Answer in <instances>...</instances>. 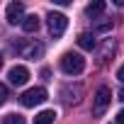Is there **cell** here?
Listing matches in <instances>:
<instances>
[{"mask_svg": "<svg viewBox=\"0 0 124 124\" xmlns=\"http://www.w3.org/2000/svg\"><path fill=\"white\" fill-rule=\"evenodd\" d=\"M5 100H8V88H5L3 83H0V107L5 105Z\"/></svg>", "mask_w": 124, "mask_h": 124, "instance_id": "2e32d148", "label": "cell"}, {"mask_svg": "<svg viewBox=\"0 0 124 124\" xmlns=\"http://www.w3.org/2000/svg\"><path fill=\"white\" fill-rule=\"evenodd\" d=\"M3 124H24V117L22 114H8L3 119Z\"/></svg>", "mask_w": 124, "mask_h": 124, "instance_id": "9a60e30c", "label": "cell"}, {"mask_svg": "<svg viewBox=\"0 0 124 124\" xmlns=\"http://www.w3.org/2000/svg\"><path fill=\"white\" fill-rule=\"evenodd\" d=\"M109 102H112V90H109L107 85L97 88V93H95V102H93V114H95V117H102L105 109L109 107Z\"/></svg>", "mask_w": 124, "mask_h": 124, "instance_id": "3957f363", "label": "cell"}, {"mask_svg": "<svg viewBox=\"0 0 124 124\" xmlns=\"http://www.w3.org/2000/svg\"><path fill=\"white\" fill-rule=\"evenodd\" d=\"M12 51L24 56V58H41L44 44H39V41H12Z\"/></svg>", "mask_w": 124, "mask_h": 124, "instance_id": "7a4b0ae2", "label": "cell"}, {"mask_svg": "<svg viewBox=\"0 0 124 124\" xmlns=\"http://www.w3.org/2000/svg\"><path fill=\"white\" fill-rule=\"evenodd\" d=\"M61 68H63V73H68V76H78V73H83V68H85V58H83L80 54L68 51V54L61 56Z\"/></svg>", "mask_w": 124, "mask_h": 124, "instance_id": "6da1fadb", "label": "cell"}, {"mask_svg": "<svg viewBox=\"0 0 124 124\" xmlns=\"http://www.w3.org/2000/svg\"><path fill=\"white\" fill-rule=\"evenodd\" d=\"M46 22H49V32H51V37H61L66 32V27H68V17L66 15H61V12H49L46 15Z\"/></svg>", "mask_w": 124, "mask_h": 124, "instance_id": "277c9868", "label": "cell"}, {"mask_svg": "<svg viewBox=\"0 0 124 124\" xmlns=\"http://www.w3.org/2000/svg\"><path fill=\"white\" fill-rule=\"evenodd\" d=\"M117 78H119V83H124V66L117 71Z\"/></svg>", "mask_w": 124, "mask_h": 124, "instance_id": "ac0fdd59", "label": "cell"}, {"mask_svg": "<svg viewBox=\"0 0 124 124\" xmlns=\"http://www.w3.org/2000/svg\"><path fill=\"white\" fill-rule=\"evenodd\" d=\"M27 78H29V71H27L24 66H12L10 73H8V80H10L12 85H24Z\"/></svg>", "mask_w": 124, "mask_h": 124, "instance_id": "52a82bcc", "label": "cell"}, {"mask_svg": "<svg viewBox=\"0 0 124 124\" xmlns=\"http://www.w3.org/2000/svg\"><path fill=\"white\" fill-rule=\"evenodd\" d=\"M5 20L10 24H22V20H24V5L22 3H10L8 10H5Z\"/></svg>", "mask_w": 124, "mask_h": 124, "instance_id": "8992f818", "label": "cell"}, {"mask_svg": "<svg viewBox=\"0 0 124 124\" xmlns=\"http://www.w3.org/2000/svg\"><path fill=\"white\" fill-rule=\"evenodd\" d=\"M119 100H122V102H124V88H122V90H119Z\"/></svg>", "mask_w": 124, "mask_h": 124, "instance_id": "d6986e66", "label": "cell"}, {"mask_svg": "<svg viewBox=\"0 0 124 124\" xmlns=\"http://www.w3.org/2000/svg\"><path fill=\"white\" fill-rule=\"evenodd\" d=\"M109 54H114V41H112V39L105 41V49H102V54H100V61H102V63L109 58Z\"/></svg>", "mask_w": 124, "mask_h": 124, "instance_id": "4fadbf2b", "label": "cell"}, {"mask_svg": "<svg viewBox=\"0 0 124 124\" xmlns=\"http://www.w3.org/2000/svg\"><path fill=\"white\" fill-rule=\"evenodd\" d=\"M22 29H24L27 34H34V32L39 29V17H37V15H27V17L22 20Z\"/></svg>", "mask_w": 124, "mask_h": 124, "instance_id": "8fae6325", "label": "cell"}, {"mask_svg": "<svg viewBox=\"0 0 124 124\" xmlns=\"http://www.w3.org/2000/svg\"><path fill=\"white\" fill-rule=\"evenodd\" d=\"M61 95H63V102L66 105H73V102H78L80 100V95H83V85H76V88H63V93H61Z\"/></svg>", "mask_w": 124, "mask_h": 124, "instance_id": "ba28073f", "label": "cell"}, {"mask_svg": "<svg viewBox=\"0 0 124 124\" xmlns=\"http://www.w3.org/2000/svg\"><path fill=\"white\" fill-rule=\"evenodd\" d=\"M44 100H46V90L44 88H29V90H24L20 95L22 107H34V105H41Z\"/></svg>", "mask_w": 124, "mask_h": 124, "instance_id": "5b68a950", "label": "cell"}, {"mask_svg": "<svg viewBox=\"0 0 124 124\" xmlns=\"http://www.w3.org/2000/svg\"><path fill=\"white\" fill-rule=\"evenodd\" d=\"M78 46L85 49V51H93V49L97 46V41H95V37H93L90 32H83V34L78 37Z\"/></svg>", "mask_w": 124, "mask_h": 124, "instance_id": "9c48e42d", "label": "cell"}, {"mask_svg": "<svg viewBox=\"0 0 124 124\" xmlns=\"http://www.w3.org/2000/svg\"><path fill=\"white\" fill-rule=\"evenodd\" d=\"M0 68H3V54H0Z\"/></svg>", "mask_w": 124, "mask_h": 124, "instance_id": "ffe728a7", "label": "cell"}, {"mask_svg": "<svg viewBox=\"0 0 124 124\" xmlns=\"http://www.w3.org/2000/svg\"><path fill=\"white\" fill-rule=\"evenodd\" d=\"M112 29V20H97L95 22V32H109Z\"/></svg>", "mask_w": 124, "mask_h": 124, "instance_id": "5bb4252c", "label": "cell"}, {"mask_svg": "<svg viewBox=\"0 0 124 124\" xmlns=\"http://www.w3.org/2000/svg\"><path fill=\"white\" fill-rule=\"evenodd\" d=\"M117 124H124V109L117 112Z\"/></svg>", "mask_w": 124, "mask_h": 124, "instance_id": "e0dca14e", "label": "cell"}, {"mask_svg": "<svg viewBox=\"0 0 124 124\" xmlns=\"http://www.w3.org/2000/svg\"><path fill=\"white\" fill-rule=\"evenodd\" d=\"M54 119H56V112L54 109H41L34 117V124H54Z\"/></svg>", "mask_w": 124, "mask_h": 124, "instance_id": "7c38bea8", "label": "cell"}, {"mask_svg": "<svg viewBox=\"0 0 124 124\" xmlns=\"http://www.w3.org/2000/svg\"><path fill=\"white\" fill-rule=\"evenodd\" d=\"M105 8H107V5L102 3V0H97V3H90V5L85 8V15H88L90 20H95V17H100V15L105 12Z\"/></svg>", "mask_w": 124, "mask_h": 124, "instance_id": "30bf717a", "label": "cell"}]
</instances>
